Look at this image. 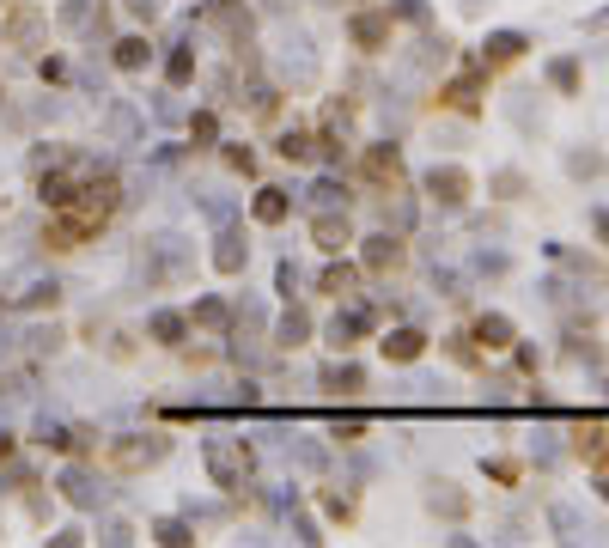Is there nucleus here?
Returning <instances> with one entry per match:
<instances>
[{
	"mask_svg": "<svg viewBox=\"0 0 609 548\" xmlns=\"http://www.w3.org/2000/svg\"><path fill=\"white\" fill-rule=\"evenodd\" d=\"M0 31H6V43H13V49L37 55V49H43V31H49V19H43L31 0H13V6H6V19H0Z\"/></svg>",
	"mask_w": 609,
	"mask_h": 548,
	"instance_id": "nucleus-1",
	"label": "nucleus"
},
{
	"mask_svg": "<svg viewBox=\"0 0 609 548\" xmlns=\"http://www.w3.org/2000/svg\"><path fill=\"white\" fill-rule=\"evenodd\" d=\"M360 177L372 183V189H384V195H396L408 183V171H403V153L396 146H365L360 153Z\"/></svg>",
	"mask_w": 609,
	"mask_h": 548,
	"instance_id": "nucleus-2",
	"label": "nucleus"
},
{
	"mask_svg": "<svg viewBox=\"0 0 609 548\" xmlns=\"http://www.w3.org/2000/svg\"><path fill=\"white\" fill-rule=\"evenodd\" d=\"M347 37H354V49L378 55V49H390V37H396V19H390L384 6H365V13L347 19Z\"/></svg>",
	"mask_w": 609,
	"mask_h": 548,
	"instance_id": "nucleus-3",
	"label": "nucleus"
},
{
	"mask_svg": "<svg viewBox=\"0 0 609 548\" xmlns=\"http://www.w3.org/2000/svg\"><path fill=\"white\" fill-rule=\"evenodd\" d=\"M426 195L439 207H464L469 195H475V177H469L464 164H433V171H426Z\"/></svg>",
	"mask_w": 609,
	"mask_h": 548,
	"instance_id": "nucleus-4",
	"label": "nucleus"
},
{
	"mask_svg": "<svg viewBox=\"0 0 609 548\" xmlns=\"http://www.w3.org/2000/svg\"><path fill=\"white\" fill-rule=\"evenodd\" d=\"M159 457H165V439H159V433H146V439H116V445L104 451V463L122 469V475H135V469L159 463Z\"/></svg>",
	"mask_w": 609,
	"mask_h": 548,
	"instance_id": "nucleus-5",
	"label": "nucleus"
},
{
	"mask_svg": "<svg viewBox=\"0 0 609 548\" xmlns=\"http://www.w3.org/2000/svg\"><path fill=\"white\" fill-rule=\"evenodd\" d=\"M403 263H408V244L390 238V232H378V238L360 244V268H365V274H378V281H384V274H396Z\"/></svg>",
	"mask_w": 609,
	"mask_h": 548,
	"instance_id": "nucleus-6",
	"label": "nucleus"
},
{
	"mask_svg": "<svg viewBox=\"0 0 609 548\" xmlns=\"http://www.w3.org/2000/svg\"><path fill=\"white\" fill-rule=\"evenodd\" d=\"M85 238H98L92 225L80 220V214H67V207H55V220L43 225V250H55V256H67V250H80Z\"/></svg>",
	"mask_w": 609,
	"mask_h": 548,
	"instance_id": "nucleus-7",
	"label": "nucleus"
},
{
	"mask_svg": "<svg viewBox=\"0 0 609 548\" xmlns=\"http://www.w3.org/2000/svg\"><path fill=\"white\" fill-rule=\"evenodd\" d=\"M469 342L482 347V354H506V347L518 342V329H512V317H500V311H487V317H475V329H469Z\"/></svg>",
	"mask_w": 609,
	"mask_h": 548,
	"instance_id": "nucleus-8",
	"label": "nucleus"
},
{
	"mask_svg": "<svg viewBox=\"0 0 609 548\" xmlns=\"http://www.w3.org/2000/svg\"><path fill=\"white\" fill-rule=\"evenodd\" d=\"M482 85H487V74H464V80H451L439 92V104L457 110V116H482Z\"/></svg>",
	"mask_w": 609,
	"mask_h": 548,
	"instance_id": "nucleus-9",
	"label": "nucleus"
},
{
	"mask_svg": "<svg viewBox=\"0 0 609 548\" xmlns=\"http://www.w3.org/2000/svg\"><path fill=\"white\" fill-rule=\"evenodd\" d=\"M311 238H317L324 256H342L347 244H354V225H347V214H317V220H311Z\"/></svg>",
	"mask_w": 609,
	"mask_h": 548,
	"instance_id": "nucleus-10",
	"label": "nucleus"
},
{
	"mask_svg": "<svg viewBox=\"0 0 609 548\" xmlns=\"http://www.w3.org/2000/svg\"><path fill=\"white\" fill-rule=\"evenodd\" d=\"M207 469L220 487H244V469H250V451H225V445H207Z\"/></svg>",
	"mask_w": 609,
	"mask_h": 548,
	"instance_id": "nucleus-11",
	"label": "nucleus"
},
{
	"mask_svg": "<svg viewBox=\"0 0 609 548\" xmlns=\"http://www.w3.org/2000/svg\"><path fill=\"white\" fill-rule=\"evenodd\" d=\"M573 451H579V463L604 469L609 463V433H604V421H585V426H579V433H573Z\"/></svg>",
	"mask_w": 609,
	"mask_h": 548,
	"instance_id": "nucleus-12",
	"label": "nucleus"
},
{
	"mask_svg": "<svg viewBox=\"0 0 609 548\" xmlns=\"http://www.w3.org/2000/svg\"><path fill=\"white\" fill-rule=\"evenodd\" d=\"M378 347H384V360L408 365V360H421V354H426V335H421V329H390Z\"/></svg>",
	"mask_w": 609,
	"mask_h": 548,
	"instance_id": "nucleus-13",
	"label": "nucleus"
},
{
	"mask_svg": "<svg viewBox=\"0 0 609 548\" xmlns=\"http://www.w3.org/2000/svg\"><path fill=\"white\" fill-rule=\"evenodd\" d=\"M250 214H256V225H281L286 214H293V202H286L281 189H256V202H250Z\"/></svg>",
	"mask_w": 609,
	"mask_h": 548,
	"instance_id": "nucleus-14",
	"label": "nucleus"
},
{
	"mask_svg": "<svg viewBox=\"0 0 609 548\" xmlns=\"http://www.w3.org/2000/svg\"><path fill=\"white\" fill-rule=\"evenodd\" d=\"M354 286H360V268H324V281H317V293L324 299H354Z\"/></svg>",
	"mask_w": 609,
	"mask_h": 548,
	"instance_id": "nucleus-15",
	"label": "nucleus"
},
{
	"mask_svg": "<svg viewBox=\"0 0 609 548\" xmlns=\"http://www.w3.org/2000/svg\"><path fill=\"white\" fill-rule=\"evenodd\" d=\"M37 195H43V207H67L80 189H74V177H61V171H49V177H37Z\"/></svg>",
	"mask_w": 609,
	"mask_h": 548,
	"instance_id": "nucleus-16",
	"label": "nucleus"
},
{
	"mask_svg": "<svg viewBox=\"0 0 609 548\" xmlns=\"http://www.w3.org/2000/svg\"><path fill=\"white\" fill-rule=\"evenodd\" d=\"M214 25H220V31H232V37H238V49H244V31H250V13H244L238 0H220V6H214Z\"/></svg>",
	"mask_w": 609,
	"mask_h": 548,
	"instance_id": "nucleus-17",
	"label": "nucleus"
},
{
	"mask_svg": "<svg viewBox=\"0 0 609 548\" xmlns=\"http://www.w3.org/2000/svg\"><path fill=\"white\" fill-rule=\"evenodd\" d=\"M524 55V37L518 31H500V37L487 43V67H506V61H518Z\"/></svg>",
	"mask_w": 609,
	"mask_h": 548,
	"instance_id": "nucleus-18",
	"label": "nucleus"
},
{
	"mask_svg": "<svg viewBox=\"0 0 609 548\" xmlns=\"http://www.w3.org/2000/svg\"><path fill=\"white\" fill-rule=\"evenodd\" d=\"M146 55H153V49H146V37H122L116 43V67H122V74H141Z\"/></svg>",
	"mask_w": 609,
	"mask_h": 548,
	"instance_id": "nucleus-19",
	"label": "nucleus"
},
{
	"mask_svg": "<svg viewBox=\"0 0 609 548\" xmlns=\"http://www.w3.org/2000/svg\"><path fill=\"white\" fill-rule=\"evenodd\" d=\"M275 153H281L286 164H311V159H317V141H311V135H281Z\"/></svg>",
	"mask_w": 609,
	"mask_h": 548,
	"instance_id": "nucleus-20",
	"label": "nucleus"
},
{
	"mask_svg": "<svg viewBox=\"0 0 609 548\" xmlns=\"http://www.w3.org/2000/svg\"><path fill=\"white\" fill-rule=\"evenodd\" d=\"M365 378H360V365H329L324 372V390H335V396H354Z\"/></svg>",
	"mask_w": 609,
	"mask_h": 548,
	"instance_id": "nucleus-21",
	"label": "nucleus"
},
{
	"mask_svg": "<svg viewBox=\"0 0 609 548\" xmlns=\"http://www.w3.org/2000/svg\"><path fill=\"white\" fill-rule=\"evenodd\" d=\"M244 256H250V250H244L238 238H220V250H214V268H220V274H238Z\"/></svg>",
	"mask_w": 609,
	"mask_h": 548,
	"instance_id": "nucleus-22",
	"label": "nucleus"
},
{
	"mask_svg": "<svg viewBox=\"0 0 609 548\" xmlns=\"http://www.w3.org/2000/svg\"><path fill=\"white\" fill-rule=\"evenodd\" d=\"M304 335H311V317H304V311H286V324H281V347H304Z\"/></svg>",
	"mask_w": 609,
	"mask_h": 548,
	"instance_id": "nucleus-23",
	"label": "nucleus"
},
{
	"mask_svg": "<svg viewBox=\"0 0 609 548\" xmlns=\"http://www.w3.org/2000/svg\"><path fill=\"white\" fill-rule=\"evenodd\" d=\"M165 74H171V85H189V80H195V55H189V49H177Z\"/></svg>",
	"mask_w": 609,
	"mask_h": 548,
	"instance_id": "nucleus-24",
	"label": "nucleus"
},
{
	"mask_svg": "<svg viewBox=\"0 0 609 548\" xmlns=\"http://www.w3.org/2000/svg\"><path fill=\"white\" fill-rule=\"evenodd\" d=\"M195 324H202V329H225V304L220 299H202V304H195Z\"/></svg>",
	"mask_w": 609,
	"mask_h": 548,
	"instance_id": "nucleus-25",
	"label": "nucleus"
},
{
	"mask_svg": "<svg viewBox=\"0 0 609 548\" xmlns=\"http://www.w3.org/2000/svg\"><path fill=\"white\" fill-rule=\"evenodd\" d=\"M183 329H189L183 317H153V335H159L165 347H177V342H183Z\"/></svg>",
	"mask_w": 609,
	"mask_h": 548,
	"instance_id": "nucleus-26",
	"label": "nucleus"
},
{
	"mask_svg": "<svg viewBox=\"0 0 609 548\" xmlns=\"http://www.w3.org/2000/svg\"><path fill=\"white\" fill-rule=\"evenodd\" d=\"M548 80L561 85V92H579V61H554V67H548Z\"/></svg>",
	"mask_w": 609,
	"mask_h": 548,
	"instance_id": "nucleus-27",
	"label": "nucleus"
},
{
	"mask_svg": "<svg viewBox=\"0 0 609 548\" xmlns=\"http://www.w3.org/2000/svg\"><path fill=\"white\" fill-rule=\"evenodd\" d=\"M433 512H445V518H464L469 500H464V493H433Z\"/></svg>",
	"mask_w": 609,
	"mask_h": 548,
	"instance_id": "nucleus-28",
	"label": "nucleus"
},
{
	"mask_svg": "<svg viewBox=\"0 0 609 548\" xmlns=\"http://www.w3.org/2000/svg\"><path fill=\"white\" fill-rule=\"evenodd\" d=\"M159 543H171V548H177V543H195V536H189V524H177V518H165V524H159Z\"/></svg>",
	"mask_w": 609,
	"mask_h": 548,
	"instance_id": "nucleus-29",
	"label": "nucleus"
},
{
	"mask_svg": "<svg viewBox=\"0 0 609 548\" xmlns=\"http://www.w3.org/2000/svg\"><path fill=\"white\" fill-rule=\"evenodd\" d=\"M324 512L347 524V518H354V500H347V493H324Z\"/></svg>",
	"mask_w": 609,
	"mask_h": 548,
	"instance_id": "nucleus-30",
	"label": "nucleus"
},
{
	"mask_svg": "<svg viewBox=\"0 0 609 548\" xmlns=\"http://www.w3.org/2000/svg\"><path fill=\"white\" fill-rule=\"evenodd\" d=\"M487 475H494L500 487H512V482H518V463H506V457H500V463H487Z\"/></svg>",
	"mask_w": 609,
	"mask_h": 548,
	"instance_id": "nucleus-31",
	"label": "nucleus"
},
{
	"mask_svg": "<svg viewBox=\"0 0 609 548\" xmlns=\"http://www.w3.org/2000/svg\"><path fill=\"white\" fill-rule=\"evenodd\" d=\"M225 164H232V171H250L256 159H250V146H225Z\"/></svg>",
	"mask_w": 609,
	"mask_h": 548,
	"instance_id": "nucleus-32",
	"label": "nucleus"
},
{
	"mask_svg": "<svg viewBox=\"0 0 609 548\" xmlns=\"http://www.w3.org/2000/svg\"><path fill=\"white\" fill-rule=\"evenodd\" d=\"M494 189H506V195H518V189H524V177H518V171H500V177H494Z\"/></svg>",
	"mask_w": 609,
	"mask_h": 548,
	"instance_id": "nucleus-33",
	"label": "nucleus"
},
{
	"mask_svg": "<svg viewBox=\"0 0 609 548\" xmlns=\"http://www.w3.org/2000/svg\"><path fill=\"white\" fill-rule=\"evenodd\" d=\"M597 225H604V238H609V214H604V220H597Z\"/></svg>",
	"mask_w": 609,
	"mask_h": 548,
	"instance_id": "nucleus-34",
	"label": "nucleus"
},
{
	"mask_svg": "<svg viewBox=\"0 0 609 548\" xmlns=\"http://www.w3.org/2000/svg\"><path fill=\"white\" fill-rule=\"evenodd\" d=\"M0 110H6V92H0Z\"/></svg>",
	"mask_w": 609,
	"mask_h": 548,
	"instance_id": "nucleus-35",
	"label": "nucleus"
},
{
	"mask_svg": "<svg viewBox=\"0 0 609 548\" xmlns=\"http://www.w3.org/2000/svg\"><path fill=\"white\" fill-rule=\"evenodd\" d=\"M604 500H609V482H604Z\"/></svg>",
	"mask_w": 609,
	"mask_h": 548,
	"instance_id": "nucleus-36",
	"label": "nucleus"
}]
</instances>
